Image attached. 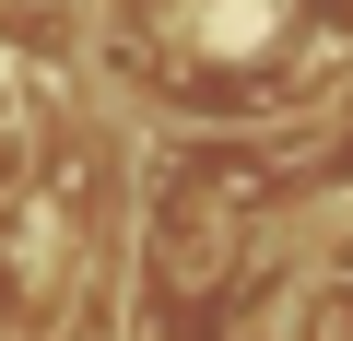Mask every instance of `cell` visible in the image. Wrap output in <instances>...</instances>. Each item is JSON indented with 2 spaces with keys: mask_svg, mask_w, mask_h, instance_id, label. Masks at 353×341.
<instances>
[]
</instances>
